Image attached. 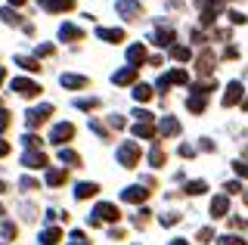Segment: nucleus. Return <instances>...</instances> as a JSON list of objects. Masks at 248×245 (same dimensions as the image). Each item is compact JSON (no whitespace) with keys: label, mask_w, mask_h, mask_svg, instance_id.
Segmentation results:
<instances>
[{"label":"nucleus","mask_w":248,"mask_h":245,"mask_svg":"<svg viewBox=\"0 0 248 245\" xmlns=\"http://www.w3.org/2000/svg\"><path fill=\"white\" fill-rule=\"evenodd\" d=\"M214 62H217V56H214L211 50H205V53L196 59V72L202 75V78H211V75H214Z\"/></svg>","instance_id":"nucleus-9"},{"label":"nucleus","mask_w":248,"mask_h":245,"mask_svg":"<svg viewBox=\"0 0 248 245\" xmlns=\"http://www.w3.org/2000/svg\"><path fill=\"white\" fill-rule=\"evenodd\" d=\"M16 65H19V68H25V72H31V75H34V72H41V59H34V56H22V53L16 56Z\"/></svg>","instance_id":"nucleus-24"},{"label":"nucleus","mask_w":248,"mask_h":245,"mask_svg":"<svg viewBox=\"0 0 248 245\" xmlns=\"http://www.w3.org/2000/svg\"><path fill=\"white\" fill-rule=\"evenodd\" d=\"M0 236H3V242L19 239V224H16V220H3V230H0Z\"/></svg>","instance_id":"nucleus-28"},{"label":"nucleus","mask_w":248,"mask_h":245,"mask_svg":"<svg viewBox=\"0 0 248 245\" xmlns=\"http://www.w3.org/2000/svg\"><path fill=\"white\" fill-rule=\"evenodd\" d=\"M196 239H199V242H205V245H208V242H214V239H217V236H214V227H202L199 233H196Z\"/></svg>","instance_id":"nucleus-38"},{"label":"nucleus","mask_w":248,"mask_h":245,"mask_svg":"<svg viewBox=\"0 0 248 245\" xmlns=\"http://www.w3.org/2000/svg\"><path fill=\"white\" fill-rule=\"evenodd\" d=\"M41 56H53V44H41V47H37V59Z\"/></svg>","instance_id":"nucleus-49"},{"label":"nucleus","mask_w":248,"mask_h":245,"mask_svg":"<svg viewBox=\"0 0 248 245\" xmlns=\"http://www.w3.org/2000/svg\"><path fill=\"white\" fill-rule=\"evenodd\" d=\"M108 124H112L115 131H121V127H124V118H121V115H108Z\"/></svg>","instance_id":"nucleus-48"},{"label":"nucleus","mask_w":248,"mask_h":245,"mask_svg":"<svg viewBox=\"0 0 248 245\" xmlns=\"http://www.w3.org/2000/svg\"><path fill=\"white\" fill-rule=\"evenodd\" d=\"M96 193H99V183L96 180H81L75 186V199H78V202H87V199H93Z\"/></svg>","instance_id":"nucleus-10"},{"label":"nucleus","mask_w":248,"mask_h":245,"mask_svg":"<svg viewBox=\"0 0 248 245\" xmlns=\"http://www.w3.org/2000/svg\"><path fill=\"white\" fill-rule=\"evenodd\" d=\"M3 155H10V143L0 140V158H3Z\"/></svg>","instance_id":"nucleus-54"},{"label":"nucleus","mask_w":248,"mask_h":245,"mask_svg":"<svg viewBox=\"0 0 248 245\" xmlns=\"http://www.w3.org/2000/svg\"><path fill=\"white\" fill-rule=\"evenodd\" d=\"M168 245H189V239H170Z\"/></svg>","instance_id":"nucleus-55"},{"label":"nucleus","mask_w":248,"mask_h":245,"mask_svg":"<svg viewBox=\"0 0 248 245\" xmlns=\"http://www.w3.org/2000/svg\"><path fill=\"white\" fill-rule=\"evenodd\" d=\"M242 93H245V87L239 81H230L227 84V93H223V109H232L236 103H242Z\"/></svg>","instance_id":"nucleus-8"},{"label":"nucleus","mask_w":248,"mask_h":245,"mask_svg":"<svg viewBox=\"0 0 248 245\" xmlns=\"http://www.w3.org/2000/svg\"><path fill=\"white\" fill-rule=\"evenodd\" d=\"M134 99H137V103L152 99V87H149V84H137V87H134Z\"/></svg>","instance_id":"nucleus-33"},{"label":"nucleus","mask_w":248,"mask_h":245,"mask_svg":"<svg viewBox=\"0 0 248 245\" xmlns=\"http://www.w3.org/2000/svg\"><path fill=\"white\" fill-rule=\"evenodd\" d=\"M0 16H3L6 25H22V16H19L16 10H0Z\"/></svg>","instance_id":"nucleus-37"},{"label":"nucleus","mask_w":248,"mask_h":245,"mask_svg":"<svg viewBox=\"0 0 248 245\" xmlns=\"http://www.w3.org/2000/svg\"><path fill=\"white\" fill-rule=\"evenodd\" d=\"M137 75H140V68L127 65V68H121V72H115V75H112V84H121V87H124V84H130V81L137 78Z\"/></svg>","instance_id":"nucleus-19"},{"label":"nucleus","mask_w":248,"mask_h":245,"mask_svg":"<svg viewBox=\"0 0 248 245\" xmlns=\"http://www.w3.org/2000/svg\"><path fill=\"white\" fill-rule=\"evenodd\" d=\"M22 165L31 168V171H44L50 162H46V155L41 149H25V152H22Z\"/></svg>","instance_id":"nucleus-5"},{"label":"nucleus","mask_w":248,"mask_h":245,"mask_svg":"<svg viewBox=\"0 0 248 245\" xmlns=\"http://www.w3.org/2000/svg\"><path fill=\"white\" fill-rule=\"evenodd\" d=\"M146 199H149V189H143V186H127V189H121V202L140 205V202H146Z\"/></svg>","instance_id":"nucleus-12"},{"label":"nucleus","mask_w":248,"mask_h":245,"mask_svg":"<svg viewBox=\"0 0 248 245\" xmlns=\"http://www.w3.org/2000/svg\"><path fill=\"white\" fill-rule=\"evenodd\" d=\"M19 186L25 189V193H34V189H41V183H37L34 177H22V180H19Z\"/></svg>","instance_id":"nucleus-39"},{"label":"nucleus","mask_w":248,"mask_h":245,"mask_svg":"<svg viewBox=\"0 0 248 245\" xmlns=\"http://www.w3.org/2000/svg\"><path fill=\"white\" fill-rule=\"evenodd\" d=\"M165 78H168L170 84H189V75H186L183 68H174L170 75H165Z\"/></svg>","instance_id":"nucleus-34"},{"label":"nucleus","mask_w":248,"mask_h":245,"mask_svg":"<svg viewBox=\"0 0 248 245\" xmlns=\"http://www.w3.org/2000/svg\"><path fill=\"white\" fill-rule=\"evenodd\" d=\"M127 59H130V65H134V68H140V65L146 62V47H143V44H134V47L127 50Z\"/></svg>","instance_id":"nucleus-22"},{"label":"nucleus","mask_w":248,"mask_h":245,"mask_svg":"<svg viewBox=\"0 0 248 245\" xmlns=\"http://www.w3.org/2000/svg\"><path fill=\"white\" fill-rule=\"evenodd\" d=\"M186 109H189L192 115H202L208 109V96H199V93H189L186 96Z\"/></svg>","instance_id":"nucleus-17"},{"label":"nucleus","mask_w":248,"mask_h":245,"mask_svg":"<svg viewBox=\"0 0 248 245\" xmlns=\"http://www.w3.org/2000/svg\"><path fill=\"white\" fill-rule=\"evenodd\" d=\"M165 162H168V152L161 149V143H155L152 152H149V165L152 168H165Z\"/></svg>","instance_id":"nucleus-25"},{"label":"nucleus","mask_w":248,"mask_h":245,"mask_svg":"<svg viewBox=\"0 0 248 245\" xmlns=\"http://www.w3.org/2000/svg\"><path fill=\"white\" fill-rule=\"evenodd\" d=\"M10 124H13L10 112H6V109H0V134H3V131H6V127H10Z\"/></svg>","instance_id":"nucleus-45"},{"label":"nucleus","mask_w":248,"mask_h":245,"mask_svg":"<svg viewBox=\"0 0 248 245\" xmlns=\"http://www.w3.org/2000/svg\"><path fill=\"white\" fill-rule=\"evenodd\" d=\"M223 59H239V47H227L223 50Z\"/></svg>","instance_id":"nucleus-51"},{"label":"nucleus","mask_w":248,"mask_h":245,"mask_svg":"<svg viewBox=\"0 0 248 245\" xmlns=\"http://www.w3.org/2000/svg\"><path fill=\"white\" fill-rule=\"evenodd\" d=\"M227 16H230V22H232V25H245V22H248V16H245L242 10H230Z\"/></svg>","instance_id":"nucleus-41"},{"label":"nucleus","mask_w":248,"mask_h":245,"mask_svg":"<svg viewBox=\"0 0 248 245\" xmlns=\"http://www.w3.org/2000/svg\"><path fill=\"white\" fill-rule=\"evenodd\" d=\"M68 245H90V239H87V236L81 233V230H75V233L68 236Z\"/></svg>","instance_id":"nucleus-42"},{"label":"nucleus","mask_w":248,"mask_h":245,"mask_svg":"<svg viewBox=\"0 0 248 245\" xmlns=\"http://www.w3.org/2000/svg\"><path fill=\"white\" fill-rule=\"evenodd\" d=\"M59 162L65 165V168H81V155H78L75 149H68V146H62L59 149Z\"/></svg>","instance_id":"nucleus-20"},{"label":"nucleus","mask_w":248,"mask_h":245,"mask_svg":"<svg viewBox=\"0 0 248 245\" xmlns=\"http://www.w3.org/2000/svg\"><path fill=\"white\" fill-rule=\"evenodd\" d=\"M93 214H96L99 224H103V220H115V224H118V220H121V211H118L115 202H99L96 208H93Z\"/></svg>","instance_id":"nucleus-7"},{"label":"nucleus","mask_w":248,"mask_h":245,"mask_svg":"<svg viewBox=\"0 0 248 245\" xmlns=\"http://www.w3.org/2000/svg\"><path fill=\"white\" fill-rule=\"evenodd\" d=\"M232 171H236V177H245L248 180V165L245 162H239V158H236V162H232Z\"/></svg>","instance_id":"nucleus-44"},{"label":"nucleus","mask_w":248,"mask_h":245,"mask_svg":"<svg viewBox=\"0 0 248 245\" xmlns=\"http://www.w3.org/2000/svg\"><path fill=\"white\" fill-rule=\"evenodd\" d=\"M0 193H6V183L3 180H0Z\"/></svg>","instance_id":"nucleus-57"},{"label":"nucleus","mask_w":248,"mask_h":245,"mask_svg":"<svg viewBox=\"0 0 248 245\" xmlns=\"http://www.w3.org/2000/svg\"><path fill=\"white\" fill-rule=\"evenodd\" d=\"M217 245H245V239H239V236H217Z\"/></svg>","instance_id":"nucleus-43"},{"label":"nucleus","mask_w":248,"mask_h":245,"mask_svg":"<svg viewBox=\"0 0 248 245\" xmlns=\"http://www.w3.org/2000/svg\"><path fill=\"white\" fill-rule=\"evenodd\" d=\"M158 131H161V137H180V121L174 118V115H165V118L158 121Z\"/></svg>","instance_id":"nucleus-13"},{"label":"nucleus","mask_w":248,"mask_h":245,"mask_svg":"<svg viewBox=\"0 0 248 245\" xmlns=\"http://www.w3.org/2000/svg\"><path fill=\"white\" fill-rule=\"evenodd\" d=\"M99 99L96 96H81V99H75V109H81V112H93V109H99Z\"/></svg>","instance_id":"nucleus-27"},{"label":"nucleus","mask_w":248,"mask_h":245,"mask_svg":"<svg viewBox=\"0 0 248 245\" xmlns=\"http://www.w3.org/2000/svg\"><path fill=\"white\" fill-rule=\"evenodd\" d=\"M65 180H68L65 168H53V171H46V186H62Z\"/></svg>","instance_id":"nucleus-23"},{"label":"nucleus","mask_w":248,"mask_h":245,"mask_svg":"<svg viewBox=\"0 0 248 245\" xmlns=\"http://www.w3.org/2000/svg\"><path fill=\"white\" fill-rule=\"evenodd\" d=\"M108 239H124V230H115L112 227V230H108Z\"/></svg>","instance_id":"nucleus-53"},{"label":"nucleus","mask_w":248,"mask_h":245,"mask_svg":"<svg viewBox=\"0 0 248 245\" xmlns=\"http://www.w3.org/2000/svg\"><path fill=\"white\" fill-rule=\"evenodd\" d=\"M59 239H62V230L59 227H46L41 236H37V242L41 245H59Z\"/></svg>","instance_id":"nucleus-21"},{"label":"nucleus","mask_w":248,"mask_h":245,"mask_svg":"<svg viewBox=\"0 0 248 245\" xmlns=\"http://www.w3.org/2000/svg\"><path fill=\"white\" fill-rule=\"evenodd\" d=\"M180 155H183V158H192V155H196V149H192L189 143H183V146H180Z\"/></svg>","instance_id":"nucleus-50"},{"label":"nucleus","mask_w":248,"mask_h":245,"mask_svg":"<svg viewBox=\"0 0 248 245\" xmlns=\"http://www.w3.org/2000/svg\"><path fill=\"white\" fill-rule=\"evenodd\" d=\"M152 44H155V47H174V31H170V28H158Z\"/></svg>","instance_id":"nucleus-26"},{"label":"nucleus","mask_w":248,"mask_h":245,"mask_svg":"<svg viewBox=\"0 0 248 245\" xmlns=\"http://www.w3.org/2000/svg\"><path fill=\"white\" fill-rule=\"evenodd\" d=\"M115 10H118L127 22H134V19L143 16V3H140V0H118V3H115Z\"/></svg>","instance_id":"nucleus-6"},{"label":"nucleus","mask_w":248,"mask_h":245,"mask_svg":"<svg viewBox=\"0 0 248 245\" xmlns=\"http://www.w3.org/2000/svg\"><path fill=\"white\" fill-rule=\"evenodd\" d=\"M22 146H25V149H37V146H41V137H37L34 131H28L25 137H22Z\"/></svg>","instance_id":"nucleus-35"},{"label":"nucleus","mask_w":248,"mask_h":245,"mask_svg":"<svg viewBox=\"0 0 248 245\" xmlns=\"http://www.w3.org/2000/svg\"><path fill=\"white\" fill-rule=\"evenodd\" d=\"M170 56H174L177 62H189V59H192V50L183 47V44H177V47H170Z\"/></svg>","instance_id":"nucleus-30"},{"label":"nucleus","mask_w":248,"mask_h":245,"mask_svg":"<svg viewBox=\"0 0 248 245\" xmlns=\"http://www.w3.org/2000/svg\"><path fill=\"white\" fill-rule=\"evenodd\" d=\"M199 149H202V152H214V143H211V140H202Z\"/></svg>","instance_id":"nucleus-52"},{"label":"nucleus","mask_w":248,"mask_h":245,"mask_svg":"<svg viewBox=\"0 0 248 245\" xmlns=\"http://www.w3.org/2000/svg\"><path fill=\"white\" fill-rule=\"evenodd\" d=\"M59 37H62V41H84V28H78V25H72V22H65V25L59 28Z\"/></svg>","instance_id":"nucleus-18"},{"label":"nucleus","mask_w":248,"mask_h":245,"mask_svg":"<svg viewBox=\"0 0 248 245\" xmlns=\"http://www.w3.org/2000/svg\"><path fill=\"white\" fill-rule=\"evenodd\" d=\"M50 115H53V106H50V103L34 106V109H28V112H25V124L31 127V131H37L41 124H46V121H50Z\"/></svg>","instance_id":"nucleus-3"},{"label":"nucleus","mask_w":248,"mask_h":245,"mask_svg":"<svg viewBox=\"0 0 248 245\" xmlns=\"http://www.w3.org/2000/svg\"><path fill=\"white\" fill-rule=\"evenodd\" d=\"M134 137H140V140H155V127L152 124H140V121H137Z\"/></svg>","instance_id":"nucleus-31"},{"label":"nucleus","mask_w":248,"mask_h":245,"mask_svg":"<svg viewBox=\"0 0 248 245\" xmlns=\"http://www.w3.org/2000/svg\"><path fill=\"white\" fill-rule=\"evenodd\" d=\"M96 37L106 44H121L124 41V28H96Z\"/></svg>","instance_id":"nucleus-14"},{"label":"nucleus","mask_w":248,"mask_h":245,"mask_svg":"<svg viewBox=\"0 0 248 245\" xmlns=\"http://www.w3.org/2000/svg\"><path fill=\"white\" fill-rule=\"evenodd\" d=\"M223 189H227V196H236L239 189H242V183H239V180H230V183H223Z\"/></svg>","instance_id":"nucleus-46"},{"label":"nucleus","mask_w":248,"mask_h":245,"mask_svg":"<svg viewBox=\"0 0 248 245\" xmlns=\"http://www.w3.org/2000/svg\"><path fill=\"white\" fill-rule=\"evenodd\" d=\"M59 84H62L65 90H84V87H90V81L84 78V75H72V72L59 75Z\"/></svg>","instance_id":"nucleus-11"},{"label":"nucleus","mask_w":248,"mask_h":245,"mask_svg":"<svg viewBox=\"0 0 248 245\" xmlns=\"http://www.w3.org/2000/svg\"><path fill=\"white\" fill-rule=\"evenodd\" d=\"M3 78H6V72H3V65H0V84H3Z\"/></svg>","instance_id":"nucleus-56"},{"label":"nucleus","mask_w":248,"mask_h":245,"mask_svg":"<svg viewBox=\"0 0 248 245\" xmlns=\"http://www.w3.org/2000/svg\"><path fill=\"white\" fill-rule=\"evenodd\" d=\"M90 127L96 131V137H99V140H108V137H112V134H108V127L103 124V121H96V118H90Z\"/></svg>","instance_id":"nucleus-36"},{"label":"nucleus","mask_w":248,"mask_h":245,"mask_svg":"<svg viewBox=\"0 0 248 245\" xmlns=\"http://www.w3.org/2000/svg\"><path fill=\"white\" fill-rule=\"evenodd\" d=\"M3 214H6V211H3V205H0V217H3Z\"/></svg>","instance_id":"nucleus-60"},{"label":"nucleus","mask_w":248,"mask_h":245,"mask_svg":"<svg viewBox=\"0 0 248 245\" xmlns=\"http://www.w3.org/2000/svg\"><path fill=\"white\" fill-rule=\"evenodd\" d=\"M230 227H232V230H248V220H242V217H230Z\"/></svg>","instance_id":"nucleus-47"},{"label":"nucleus","mask_w":248,"mask_h":245,"mask_svg":"<svg viewBox=\"0 0 248 245\" xmlns=\"http://www.w3.org/2000/svg\"><path fill=\"white\" fill-rule=\"evenodd\" d=\"M72 140H75V124H72V121H59V124L50 131V143H53V146H68Z\"/></svg>","instance_id":"nucleus-4"},{"label":"nucleus","mask_w":248,"mask_h":245,"mask_svg":"<svg viewBox=\"0 0 248 245\" xmlns=\"http://www.w3.org/2000/svg\"><path fill=\"white\" fill-rule=\"evenodd\" d=\"M242 202H245V205H248V193H245V196H242Z\"/></svg>","instance_id":"nucleus-59"},{"label":"nucleus","mask_w":248,"mask_h":245,"mask_svg":"<svg viewBox=\"0 0 248 245\" xmlns=\"http://www.w3.org/2000/svg\"><path fill=\"white\" fill-rule=\"evenodd\" d=\"M115 155H118V162H121L124 168H137L143 152H140V143L127 140V143H121V146H118V152H115Z\"/></svg>","instance_id":"nucleus-1"},{"label":"nucleus","mask_w":248,"mask_h":245,"mask_svg":"<svg viewBox=\"0 0 248 245\" xmlns=\"http://www.w3.org/2000/svg\"><path fill=\"white\" fill-rule=\"evenodd\" d=\"M41 6L46 13H68L75 10V0H41Z\"/></svg>","instance_id":"nucleus-16"},{"label":"nucleus","mask_w":248,"mask_h":245,"mask_svg":"<svg viewBox=\"0 0 248 245\" xmlns=\"http://www.w3.org/2000/svg\"><path fill=\"white\" fill-rule=\"evenodd\" d=\"M230 214V199L227 196H214L211 199V217L217 220V217H227Z\"/></svg>","instance_id":"nucleus-15"},{"label":"nucleus","mask_w":248,"mask_h":245,"mask_svg":"<svg viewBox=\"0 0 248 245\" xmlns=\"http://www.w3.org/2000/svg\"><path fill=\"white\" fill-rule=\"evenodd\" d=\"M180 220H183L180 211H168V214H161V217H158V224H161V227H177Z\"/></svg>","instance_id":"nucleus-32"},{"label":"nucleus","mask_w":248,"mask_h":245,"mask_svg":"<svg viewBox=\"0 0 248 245\" xmlns=\"http://www.w3.org/2000/svg\"><path fill=\"white\" fill-rule=\"evenodd\" d=\"M10 90L13 93H19V96H25V99H34V96H41V84L37 81H31V78H13L10 81Z\"/></svg>","instance_id":"nucleus-2"},{"label":"nucleus","mask_w":248,"mask_h":245,"mask_svg":"<svg viewBox=\"0 0 248 245\" xmlns=\"http://www.w3.org/2000/svg\"><path fill=\"white\" fill-rule=\"evenodd\" d=\"M10 3H16V6H22V3H25V0H10Z\"/></svg>","instance_id":"nucleus-58"},{"label":"nucleus","mask_w":248,"mask_h":245,"mask_svg":"<svg viewBox=\"0 0 248 245\" xmlns=\"http://www.w3.org/2000/svg\"><path fill=\"white\" fill-rule=\"evenodd\" d=\"M205 189H208V183H205V180H189V183L183 186V196H202Z\"/></svg>","instance_id":"nucleus-29"},{"label":"nucleus","mask_w":248,"mask_h":245,"mask_svg":"<svg viewBox=\"0 0 248 245\" xmlns=\"http://www.w3.org/2000/svg\"><path fill=\"white\" fill-rule=\"evenodd\" d=\"M146 224H149V208H140L134 214V227H146Z\"/></svg>","instance_id":"nucleus-40"}]
</instances>
